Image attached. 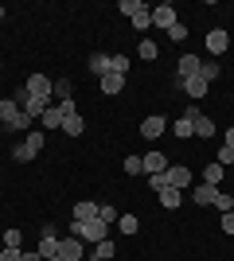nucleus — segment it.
I'll use <instances>...</instances> for the list:
<instances>
[{"instance_id": "nucleus-1", "label": "nucleus", "mask_w": 234, "mask_h": 261, "mask_svg": "<svg viewBox=\"0 0 234 261\" xmlns=\"http://www.w3.org/2000/svg\"><path fill=\"white\" fill-rule=\"evenodd\" d=\"M70 238H78V242H90V246H98V242H106L110 238V226H106V222H101V218H86V222H82V218H70Z\"/></svg>"}, {"instance_id": "nucleus-2", "label": "nucleus", "mask_w": 234, "mask_h": 261, "mask_svg": "<svg viewBox=\"0 0 234 261\" xmlns=\"http://www.w3.org/2000/svg\"><path fill=\"white\" fill-rule=\"evenodd\" d=\"M0 125H4L8 133H20V129L28 133V129H32V117L16 106V98H4V101H0Z\"/></svg>"}, {"instance_id": "nucleus-3", "label": "nucleus", "mask_w": 234, "mask_h": 261, "mask_svg": "<svg viewBox=\"0 0 234 261\" xmlns=\"http://www.w3.org/2000/svg\"><path fill=\"white\" fill-rule=\"evenodd\" d=\"M43 141H47V133H43V129H28V133H23V144L12 152V160H16V164L35 160V156L43 152Z\"/></svg>"}, {"instance_id": "nucleus-4", "label": "nucleus", "mask_w": 234, "mask_h": 261, "mask_svg": "<svg viewBox=\"0 0 234 261\" xmlns=\"http://www.w3.org/2000/svg\"><path fill=\"white\" fill-rule=\"evenodd\" d=\"M23 94H28V98H55V78H47V74H28L23 78Z\"/></svg>"}, {"instance_id": "nucleus-5", "label": "nucleus", "mask_w": 234, "mask_h": 261, "mask_svg": "<svg viewBox=\"0 0 234 261\" xmlns=\"http://www.w3.org/2000/svg\"><path fill=\"white\" fill-rule=\"evenodd\" d=\"M39 257L43 261H51V257H59V234H55V226H43L39 230Z\"/></svg>"}, {"instance_id": "nucleus-6", "label": "nucleus", "mask_w": 234, "mask_h": 261, "mask_svg": "<svg viewBox=\"0 0 234 261\" xmlns=\"http://www.w3.org/2000/svg\"><path fill=\"white\" fill-rule=\"evenodd\" d=\"M199 66H203L199 55H179V63H176V86H179V82H188L191 74H199Z\"/></svg>"}, {"instance_id": "nucleus-7", "label": "nucleus", "mask_w": 234, "mask_h": 261, "mask_svg": "<svg viewBox=\"0 0 234 261\" xmlns=\"http://www.w3.org/2000/svg\"><path fill=\"white\" fill-rule=\"evenodd\" d=\"M82 253H86V246H82L78 238H70V234L59 238V257L63 261H82Z\"/></svg>"}, {"instance_id": "nucleus-8", "label": "nucleus", "mask_w": 234, "mask_h": 261, "mask_svg": "<svg viewBox=\"0 0 234 261\" xmlns=\"http://www.w3.org/2000/svg\"><path fill=\"white\" fill-rule=\"evenodd\" d=\"M168 187H176V191H184V187H191V172L184 168V164H168Z\"/></svg>"}, {"instance_id": "nucleus-9", "label": "nucleus", "mask_w": 234, "mask_h": 261, "mask_svg": "<svg viewBox=\"0 0 234 261\" xmlns=\"http://www.w3.org/2000/svg\"><path fill=\"white\" fill-rule=\"evenodd\" d=\"M207 86H211V82H207V78H203V74H191L188 82H179V90H184V94H188L191 101H199L203 94H207Z\"/></svg>"}, {"instance_id": "nucleus-10", "label": "nucleus", "mask_w": 234, "mask_h": 261, "mask_svg": "<svg viewBox=\"0 0 234 261\" xmlns=\"http://www.w3.org/2000/svg\"><path fill=\"white\" fill-rule=\"evenodd\" d=\"M152 23H156V28H164V32H168V28H176V8H172V4H156V8H152Z\"/></svg>"}, {"instance_id": "nucleus-11", "label": "nucleus", "mask_w": 234, "mask_h": 261, "mask_svg": "<svg viewBox=\"0 0 234 261\" xmlns=\"http://www.w3.org/2000/svg\"><path fill=\"white\" fill-rule=\"evenodd\" d=\"M164 129H168V121L160 117V113H152V117L141 121V137H145V141H156V137H160Z\"/></svg>"}, {"instance_id": "nucleus-12", "label": "nucleus", "mask_w": 234, "mask_h": 261, "mask_svg": "<svg viewBox=\"0 0 234 261\" xmlns=\"http://www.w3.org/2000/svg\"><path fill=\"white\" fill-rule=\"evenodd\" d=\"M226 47H230V35H226V28H215V32H207V51H211V55H223Z\"/></svg>"}, {"instance_id": "nucleus-13", "label": "nucleus", "mask_w": 234, "mask_h": 261, "mask_svg": "<svg viewBox=\"0 0 234 261\" xmlns=\"http://www.w3.org/2000/svg\"><path fill=\"white\" fill-rule=\"evenodd\" d=\"M191 199H195L199 207H215V199H219V187H211V184H199L195 191H191Z\"/></svg>"}, {"instance_id": "nucleus-14", "label": "nucleus", "mask_w": 234, "mask_h": 261, "mask_svg": "<svg viewBox=\"0 0 234 261\" xmlns=\"http://www.w3.org/2000/svg\"><path fill=\"white\" fill-rule=\"evenodd\" d=\"M141 160H145V172H148V175H156V172H168V156H164V152H145Z\"/></svg>"}, {"instance_id": "nucleus-15", "label": "nucleus", "mask_w": 234, "mask_h": 261, "mask_svg": "<svg viewBox=\"0 0 234 261\" xmlns=\"http://www.w3.org/2000/svg\"><path fill=\"white\" fill-rule=\"evenodd\" d=\"M156 199H160V207H164V211H176L179 203H184V191H176V187H164Z\"/></svg>"}, {"instance_id": "nucleus-16", "label": "nucleus", "mask_w": 234, "mask_h": 261, "mask_svg": "<svg viewBox=\"0 0 234 261\" xmlns=\"http://www.w3.org/2000/svg\"><path fill=\"white\" fill-rule=\"evenodd\" d=\"M39 121H43V133H47V129H63V121H67V113H63L59 106H51V109H47V113H43Z\"/></svg>"}, {"instance_id": "nucleus-17", "label": "nucleus", "mask_w": 234, "mask_h": 261, "mask_svg": "<svg viewBox=\"0 0 234 261\" xmlns=\"http://www.w3.org/2000/svg\"><path fill=\"white\" fill-rule=\"evenodd\" d=\"M90 74H101V78H106V74H110V55H101V51H94V55H90Z\"/></svg>"}, {"instance_id": "nucleus-18", "label": "nucleus", "mask_w": 234, "mask_h": 261, "mask_svg": "<svg viewBox=\"0 0 234 261\" xmlns=\"http://www.w3.org/2000/svg\"><path fill=\"white\" fill-rule=\"evenodd\" d=\"M121 90H125V74H106L101 78V94L113 98V94H121Z\"/></svg>"}, {"instance_id": "nucleus-19", "label": "nucleus", "mask_w": 234, "mask_h": 261, "mask_svg": "<svg viewBox=\"0 0 234 261\" xmlns=\"http://www.w3.org/2000/svg\"><path fill=\"white\" fill-rule=\"evenodd\" d=\"M74 218H82V222H86V218H98V203H94V199H78L74 203Z\"/></svg>"}, {"instance_id": "nucleus-20", "label": "nucleus", "mask_w": 234, "mask_h": 261, "mask_svg": "<svg viewBox=\"0 0 234 261\" xmlns=\"http://www.w3.org/2000/svg\"><path fill=\"white\" fill-rule=\"evenodd\" d=\"M113 253H117V246H113V242L106 238V242H98V246H94V253H90L86 261H110Z\"/></svg>"}, {"instance_id": "nucleus-21", "label": "nucleus", "mask_w": 234, "mask_h": 261, "mask_svg": "<svg viewBox=\"0 0 234 261\" xmlns=\"http://www.w3.org/2000/svg\"><path fill=\"white\" fill-rule=\"evenodd\" d=\"M203 184H211V187L223 184V164H207L203 168Z\"/></svg>"}, {"instance_id": "nucleus-22", "label": "nucleus", "mask_w": 234, "mask_h": 261, "mask_svg": "<svg viewBox=\"0 0 234 261\" xmlns=\"http://www.w3.org/2000/svg\"><path fill=\"white\" fill-rule=\"evenodd\" d=\"M121 172L125 175H141V172H145V160H141V156H125V160H121Z\"/></svg>"}, {"instance_id": "nucleus-23", "label": "nucleus", "mask_w": 234, "mask_h": 261, "mask_svg": "<svg viewBox=\"0 0 234 261\" xmlns=\"http://www.w3.org/2000/svg\"><path fill=\"white\" fill-rule=\"evenodd\" d=\"M191 125H195V137H215V121L211 117H203V113H199Z\"/></svg>"}, {"instance_id": "nucleus-24", "label": "nucleus", "mask_w": 234, "mask_h": 261, "mask_svg": "<svg viewBox=\"0 0 234 261\" xmlns=\"http://www.w3.org/2000/svg\"><path fill=\"white\" fill-rule=\"evenodd\" d=\"M82 129H86V121L78 117V113H74V117H67V121H63V133H67V137H82Z\"/></svg>"}, {"instance_id": "nucleus-25", "label": "nucleus", "mask_w": 234, "mask_h": 261, "mask_svg": "<svg viewBox=\"0 0 234 261\" xmlns=\"http://www.w3.org/2000/svg\"><path fill=\"white\" fill-rule=\"evenodd\" d=\"M110 74H129V55H110Z\"/></svg>"}, {"instance_id": "nucleus-26", "label": "nucleus", "mask_w": 234, "mask_h": 261, "mask_svg": "<svg viewBox=\"0 0 234 261\" xmlns=\"http://www.w3.org/2000/svg\"><path fill=\"white\" fill-rule=\"evenodd\" d=\"M148 4H141V0H121V4H117V12H121V16H129V20H133L137 12H145Z\"/></svg>"}, {"instance_id": "nucleus-27", "label": "nucleus", "mask_w": 234, "mask_h": 261, "mask_svg": "<svg viewBox=\"0 0 234 261\" xmlns=\"http://www.w3.org/2000/svg\"><path fill=\"white\" fill-rule=\"evenodd\" d=\"M137 55H141L145 63H152V59H156V43H152V39H148V35H145V39H141V43H137Z\"/></svg>"}, {"instance_id": "nucleus-28", "label": "nucleus", "mask_w": 234, "mask_h": 261, "mask_svg": "<svg viewBox=\"0 0 234 261\" xmlns=\"http://www.w3.org/2000/svg\"><path fill=\"white\" fill-rule=\"evenodd\" d=\"M117 226H121V234H137L141 222H137V215H121V218H117Z\"/></svg>"}, {"instance_id": "nucleus-29", "label": "nucleus", "mask_w": 234, "mask_h": 261, "mask_svg": "<svg viewBox=\"0 0 234 261\" xmlns=\"http://www.w3.org/2000/svg\"><path fill=\"white\" fill-rule=\"evenodd\" d=\"M133 28H137V32H148V28H152V12H137V16H133Z\"/></svg>"}, {"instance_id": "nucleus-30", "label": "nucleus", "mask_w": 234, "mask_h": 261, "mask_svg": "<svg viewBox=\"0 0 234 261\" xmlns=\"http://www.w3.org/2000/svg\"><path fill=\"white\" fill-rule=\"evenodd\" d=\"M172 129H176V137H195V125H191L188 117H179L176 125H172Z\"/></svg>"}, {"instance_id": "nucleus-31", "label": "nucleus", "mask_w": 234, "mask_h": 261, "mask_svg": "<svg viewBox=\"0 0 234 261\" xmlns=\"http://www.w3.org/2000/svg\"><path fill=\"white\" fill-rule=\"evenodd\" d=\"M199 74L207 78V82H215V78L223 74V70H219V63H215V59H211V63H203V66H199Z\"/></svg>"}, {"instance_id": "nucleus-32", "label": "nucleus", "mask_w": 234, "mask_h": 261, "mask_svg": "<svg viewBox=\"0 0 234 261\" xmlns=\"http://www.w3.org/2000/svg\"><path fill=\"white\" fill-rule=\"evenodd\" d=\"M55 94L59 101H70V78H55Z\"/></svg>"}, {"instance_id": "nucleus-33", "label": "nucleus", "mask_w": 234, "mask_h": 261, "mask_svg": "<svg viewBox=\"0 0 234 261\" xmlns=\"http://www.w3.org/2000/svg\"><path fill=\"white\" fill-rule=\"evenodd\" d=\"M215 211H234V195H226V191H219V199H215Z\"/></svg>"}, {"instance_id": "nucleus-34", "label": "nucleus", "mask_w": 234, "mask_h": 261, "mask_svg": "<svg viewBox=\"0 0 234 261\" xmlns=\"http://www.w3.org/2000/svg\"><path fill=\"white\" fill-rule=\"evenodd\" d=\"M20 242H23V234H20V230H4V246H12V250H23Z\"/></svg>"}, {"instance_id": "nucleus-35", "label": "nucleus", "mask_w": 234, "mask_h": 261, "mask_svg": "<svg viewBox=\"0 0 234 261\" xmlns=\"http://www.w3.org/2000/svg\"><path fill=\"white\" fill-rule=\"evenodd\" d=\"M148 187H152L156 195H160V191H164V187H168V175H164V172H156V175H148Z\"/></svg>"}, {"instance_id": "nucleus-36", "label": "nucleus", "mask_w": 234, "mask_h": 261, "mask_svg": "<svg viewBox=\"0 0 234 261\" xmlns=\"http://www.w3.org/2000/svg\"><path fill=\"white\" fill-rule=\"evenodd\" d=\"M98 218L106 222V226H110V222H117V207H101V203H98Z\"/></svg>"}, {"instance_id": "nucleus-37", "label": "nucleus", "mask_w": 234, "mask_h": 261, "mask_svg": "<svg viewBox=\"0 0 234 261\" xmlns=\"http://www.w3.org/2000/svg\"><path fill=\"white\" fill-rule=\"evenodd\" d=\"M168 39H172V43H184V39H188V28H184V23L168 28Z\"/></svg>"}, {"instance_id": "nucleus-38", "label": "nucleus", "mask_w": 234, "mask_h": 261, "mask_svg": "<svg viewBox=\"0 0 234 261\" xmlns=\"http://www.w3.org/2000/svg\"><path fill=\"white\" fill-rule=\"evenodd\" d=\"M0 261H23V250H12V246H4V250H0Z\"/></svg>"}, {"instance_id": "nucleus-39", "label": "nucleus", "mask_w": 234, "mask_h": 261, "mask_svg": "<svg viewBox=\"0 0 234 261\" xmlns=\"http://www.w3.org/2000/svg\"><path fill=\"white\" fill-rule=\"evenodd\" d=\"M215 164H223V168H226V164H234V148H226V144H223V148H219V160H215Z\"/></svg>"}, {"instance_id": "nucleus-40", "label": "nucleus", "mask_w": 234, "mask_h": 261, "mask_svg": "<svg viewBox=\"0 0 234 261\" xmlns=\"http://www.w3.org/2000/svg\"><path fill=\"white\" fill-rule=\"evenodd\" d=\"M219 226H223L226 234H234V211H226V215H223V222H219Z\"/></svg>"}, {"instance_id": "nucleus-41", "label": "nucleus", "mask_w": 234, "mask_h": 261, "mask_svg": "<svg viewBox=\"0 0 234 261\" xmlns=\"http://www.w3.org/2000/svg\"><path fill=\"white\" fill-rule=\"evenodd\" d=\"M223 144H226V148H234V125H230V129L223 133Z\"/></svg>"}, {"instance_id": "nucleus-42", "label": "nucleus", "mask_w": 234, "mask_h": 261, "mask_svg": "<svg viewBox=\"0 0 234 261\" xmlns=\"http://www.w3.org/2000/svg\"><path fill=\"white\" fill-rule=\"evenodd\" d=\"M23 261H43V257H39V253H35V250H32V253L23 250Z\"/></svg>"}, {"instance_id": "nucleus-43", "label": "nucleus", "mask_w": 234, "mask_h": 261, "mask_svg": "<svg viewBox=\"0 0 234 261\" xmlns=\"http://www.w3.org/2000/svg\"><path fill=\"white\" fill-rule=\"evenodd\" d=\"M0 20H4V4H0Z\"/></svg>"}, {"instance_id": "nucleus-44", "label": "nucleus", "mask_w": 234, "mask_h": 261, "mask_svg": "<svg viewBox=\"0 0 234 261\" xmlns=\"http://www.w3.org/2000/svg\"><path fill=\"white\" fill-rule=\"evenodd\" d=\"M51 261H63V257H51Z\"/></svg>"}]
</instances>
